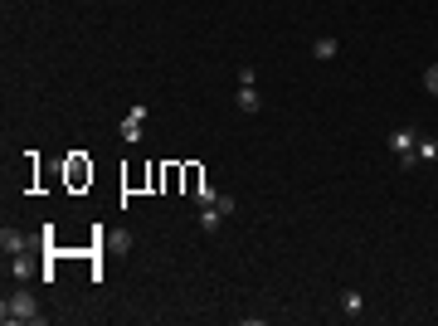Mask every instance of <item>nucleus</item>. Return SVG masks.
I'll list each match as a JSON object with an SVG mask.
<instances>
[{
    "instance_id": "39448f33",
    "label": "nucleus",
    "mask_w": 438,
    "mask_h": 326,
    "mask_svg": "<svg viewBox=\"0 0 438 326\" xmlns=\"http://www.w3.org/2000/svg\"><path fill=\"white\" fill-rule=\"evenodd\" d=\"M234 103L243 117H253V112H263V93H258V83H239V93H234Z\"/></svg>"
},
{
    "instance_id": "1a4fd4ad",
    "label": "nucleus",
    "mask_w": 438,
    "mask_h": 326,
    "mask_svg": "<svg viewBox=\"0 0 438 326\" xmlns=\"http://www.w3.org/2000/svg\"><path fill=\"white\" fill-rule=\"evenodd\" d=\"M10 273H15V278L24 283V278H34V263H29L24 253H15V263H10Z\"/></svg>"
},
{
    "instance_id": "f257e3e1",
    "label": "nucleus",
    "mask_w": 438,
    "mask_h": 326,
    "mask_svg": "<svg viewBox=\"0 0 438 326\" xmlns=\"http://www.w3.org/2000/svg\"><path fill=\"white\" fill-rule=\"evenodd\" d=\"M0 317H5V322H20V326H39V322H44L34 292H10V297L0 302Z\"/></svg>"
},
{
    "instance_id": "7ed1b4c3",
    "label": "nucleus",
    "mask_w": 438,
    "mask_h": 326,
    "mask_svg": "<svg viewBox=\"0 0 438 326\" xmlns=\"http://www.w3.org/2000/svg\"><path fill=\"white\" fill-rule=\"evenodd\" d=\"M146 117H151L146 103H132V108H127V117H122V136H127V146H136V141L146 136Z\"/></svg>"
},
{
    "instance_id": "9d476101",
    "label": "nucleus",
    "mask_w": 438,
    "mask_h": 326,
    "mask_svg": "<svg viewBox=\"0 0 438 326\" xmlns=\"http://www.w3.org/2000/svg\"><path fill=\"white\" fill-rule=\"evenodd\" d=\"M336 49H341L336 39H317V44H312V59H336Z\"/></svg>"
},
{
    "instance_id": "6e6552de",
    "label": "nucleus",
    "mask_w": 438,
    "mask_h": 326,
    "mask_svg": "<svg viewBox=\"0 0 438 326\" xmlns=\"http://www.w3.org/2000/svg\"><path fill=\"white\" fill-rule=\"evenodd\" d=\"M424 161H438V141L419 132V146H414V166H424Z\"/></svg>"
},
{
    "instance_id": "423d86ee",
    "label": "nucleus",
    "mask_w": 438,
    "mask_h": 326,
    "mask_svg": "<svg viewBox=\"0 0 438 326\" xmlns=\"http://www.w3.org/2000/svg\"><path fill=\"white\" fill-rule=\"evenodd\" d=\"M0 248H5V258H15V253L29 248V239H24L20 229H0Z\"/></svg>"
},
{
    "instance_id": "9b49d317",
    "label": "nucleus",
    "mask_w": 438,
    "mask_h": 326,
    "mask_svg": "<svg viewBox=\"0 0 438 326\" xmlns=\"http://www.w3.org/2000/svg\"><path fill=\"white\" fill-rule=\"evenodd\" d=\"M424 93H429V98H438V64H429V69H424Z\"/></svg>"
},
{
    "instance_id": "0eeeda50",
    "label": "nucleus",
    "mask_w": 438,
    "mask_h": 326,
    "mask_svg": "<svg viewBox=\"0 0 438 326\" xmlns=\"http://www.w3.org/2000/svg\"><path fill=\"white\" fill-rule=\"evenodd\" d=\"M360 312H365L360 288H346V292H341V317H360Z\"/></svg>"
},
{
    "instance_id": "f03ea898",
    "label": "nucleus",
    "mask_w": 438,
    "mask_h": 326,
    "mask_svg": "<svg viewBox=\"0 0 438 326\" xmlns=\"http://www.w3.org/2000/svg\"><path fill=\"white\" fill-rule=\"evenodd\" d=\"M414 146H419V132H414V127L390 132V151L400 156V166H404V171H414Z\"/></svg>"
},
{
    "instance_id": "20e7f679",
    "label": "nucleus",
    "mask_w": 438,
    "mask_h": 326,
    "mask_svg": "<svg viewBox=\"0 0 438 326\" xmlns=\"http://www.w3.org/2000/svg\"><path fill=\"white\" fill-rule=\"evenodd\" d=\"M229 215H234V195H215L210 205H200V229L210 234V229H219Z\"/></svg>"
}]
</instances>
